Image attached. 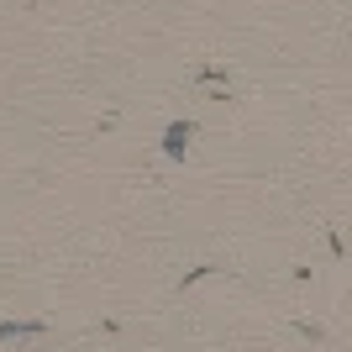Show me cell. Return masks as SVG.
I'll return each mask as SVG.
<instances>
[{"label": "cell", "instance_id": "1", "mask_svg": "<svg viewBox=\"0 0 352 352\" xmlns=\"http://www.w3.org/2000/svg\"><path fill=\"white\" fill-rule=\"evenodd\" d=\"M184 142H190V126H174L168 142H163V147H168V158H179V147H184Z\"/></svg>", "mask_w": 352, "mask_h": 352}]
</instances>
